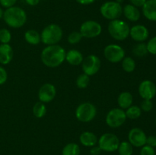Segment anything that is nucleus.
Returning a JSON list of instances; mask_svg holds the SVG:
<instances>
[{"label": "nucleus", "mask_w": 156, "mask_h": 155, "mask_svg": "<svg viewBox=\"0 0 156 155\" xmlns=\"http://www.w3.org/2000/svg\"><path fill=\"white\" fill-rule=\"evenodd\" d=\"M40 1H41V0H25L26 3L30 6L37 5L40 3Z\"/></svg>", "instance_id": "obj_41"}, {"label": "nucleus", "mask_w": 156, "mask_h": 155, "mask_svg": "<svg viewBox=\"0 0 156 155\" xmlns=\"http://www.w3.org/2000/svg\"><path fill=\"white\" fill-rule=\"evenodd\" d=\"M122 68L126 73H131L135 70L136 64L135 60L130 56H125L121 61Z\"/></svg>", "instance_id": "obj_24"}, {"label": "nucleus", "mask_w": 156, "mask_h": 155, "mask_svg": "<svg viewBox=\"0 0 156 155\" xmlns=\"http://www.w3.org/2000/svg\"><path fill=\"white\" fill-rule=\"evenodd\" d=\"M98 138L97 135L94 132H83L79 136V141L83 146L87 147H91L94 145H97Z\"/></svg>", "instance_id": "obj_20"}, {"label": "nucleus", "mask_w": 156, "mask_h": 155, "mask_svg": "<svg viewBox=\"0 0 156 155\" xmlns=\"http://www.w3.org/2000/svg\"><path fill=\"white\" fill-rule=\"evenodd\" d=\"M125 113H126L127 119L132 120L137 119L141 116L142 109L140 106H136V105H132L126 109Z\"/></svg>", "instance_id": "obj_25"}, {"label": "nucleus", "mask_w": 156, "mask_h": 155, "mask_svg": "<svg viewBox=\"0 0 156 155\" xmlns=\"http://www.w3.org/2000/svg\"><path fill=\"white\" fill-rule=\"evenodd\" d=\"M33 114L36 118L41 119L43 118L47 113V106L45 103L39 101L37 102L33 106Z\"/></svg>", "instance_id": "obj_26"}, {"label": "nucleus", "mask_w": 156, "mask_h": 155, "mask_svg": "<svg viewBox=\"0 0 156 155\" xmlns=\"http://www.w3.org/2000/svg\"><path fill=\"white\" fill-rule=\"evenodd\" d=\"M79 4L83 5H88L94 3L96 0H76Z\"/></svg>", "instance_id": "obj_40"}, {"label": "nucleus", "mask_w": 156, "mask_h": 155, "mask_svg": "<svg viewBox=\"0 0 156 155\" xmlns=\"http://www.w3.org/2000/svg\"><path fill=\"white\" fill-rule=\"evenodd\" d=\"M133 97L131 93L128 91H123L119 94L117 97V104L122 109H126L133 105Z\"/></svg>", "instance_id": "obj_21"}, {"label": "nucleus", "mask_w": 156, "mask_h": 155, "mask_svg": "<svg viewBox=\"0 0 156 155\" xmlns=\"http://www.w3.org/2000/svg\"><path fill=\"white\" fill-rule=\"evenodd\" d=\"M83 59V55L78 50L73 49V50H69L66 53V61L71 65L76 66V65H82Z\"/></svg>", "instance_id": "obj_19"}, {"label": "nucleus", "mask_w": 156, "mask_h": 155, "mask_svg": "<svg viewBox=\"0 0 156 155\" xmlns=\"http://www.w3.org/2000/svg\"><path fill=\"white\" fill-rule=\"evenodd\" d=\"M108 33L113 39L123 41L129 36L130 27L126 21L116 19L110 21L108 26Z\"/></svg>", "instance_id": "obj_4"}, {"label": "nucleus", "mask_w": 156, "mask_h": 155, "mask_svg": "<svg viewBox=\"0 0 156 155\" xmlns=\"http://www.w3.org/2000/svg\"><path fill=\"white\" fill-rule=\"evenodd\" d=\"M104 56L108 62L118 63L125 57V50L118 44H109L104 49Z\"/></svg>", "instance_id": "obj_10"}, {"label": "nucleus", "mask_w": 156, "mask_h": 155, "mask_svg": "<svg viewBox=\"0 0 156 155\" xmlns=\"http://www.w3.org/2000/svg\"><path fill=\"white\" fill-rule=\"evenodd\" d=\"M149 32L147 27L142 24H136L130 27L129 36L134 41L138 43H143L149 38Z\"/></svg>", "instance_id": "obj_15"}, {"label": "nucleus", "mask_w": 156, "mask_h": 155, "mask_svg": "<svg viewBox=\"0 0 156 155\" xmlns=\"http://www.w3.org/2000/svg\"><path fill=\"white\" fill-rule=\"evenodd\" d=\"M82 37L83 36H82V35L81 34L79 31H73L69 34L67 40H68L69 43L72 44V45H75V44L79 43L82 40Z\"/></svg>", "instance_id": "obj_31"}, {"label": "nucleus", "mask_w": 156, "mask_h": 155, "mask_svg": "<svg viewBox=\"0 0 156 155\" xmlns=\"http://www.w3.org/2000/svg\"><path fill=\"white\" fill-rule=\"evenodd\" d=\"M126 119L124 109H120V107L114 108L107 113L105 122L110 128L117 129L124 124Z\"/></svg>", "instance_id": "obj_8"}, {"label": "nucleus", "mask_w": 156, "mask_h": 155, "mask_svg": "<svg viewBox=\"0 0 156 155\" xmlns=\"http://www.w3.org/2000/svg\"><path fill=\"white\" fill-rule=\"evenodd\" d=\"M140 108L142 111H144V112H149L152 110L153 108V103L152 100H143L140 105Z\"/></svg>", "instance_id": "obj_33"}, {"label": "nucleus", "mask_w": 156, "mask_h": 155, "mask_svg": "<svg viewBox=\"0 0 156 155\" xmlns=\"http://www.w3.org/2000/svg\"><path fill=\"white\" fill-rule=\"evenodd\" d=\"M56 95V87L51 83H45L38 91V99L42 103H47L53 101Z\"/></svg>", "instance_id": "obj_13"}, {"label": "nucleus", "mask_w": 156, "mask_h": 155, "mask_svg": "<svg viewBox=\"0 0 156 155\" xmlns=\"http://www.w3.org/2000/svg\"><path fill=\"white\" fill-rule=\"evenodd\" d=\"M80 147L78 144L71 142L62 148V155H80Z\"/></svg>", "instance_id": "obj_23"}, {"label": "nucleus", "mask_w": 156, "mask_h": 155, "mask_svg": "<svg viewBox=\"0 0 156 155\" xmlns=\"http://www.w3.org/2000/svg\"><path fill=\"white\" fill-rule=\"evenodd\" d=\"M75 115L81 122H90L96 117L97 108L90 102H84L77 106Z\"/></svg>", "instance_id": "obj_5"}, {"label": "nucleus", "mask_w": 156, "mask_h": 155, "mask_svg": "<svg viewBox=\"0 0 156 155\" xmlns=\"http://www.w3.org/2000/svg\"><path fill=\"white\" fill-rule=\"evenodd\" d=\"M3 14H4V11L0 7V19H2L3 18Z\"/></svg>", "instance_id": "obj_42"}, {"label": "nucleus", "mask_w": 156, "mask_h": 155, "mask_svg": "<svg viewBox=\"0 0 156 155\" xmlns=\"http://www.w3.org/2000/svg\"><path fill=\"white\" fill-rule=\"evenodd\" d=\"M62 36L63 32L60 26L56 24H50L41 31V42L47 46L56 45L62 40Z\"/></svg>", "instance_id": "obj_3"}, {"label": "nucleus", "mask_w": 156, "mask_h": 155, "mask_svg": "<svg viewBox=\"0 0 156 155\" xmlns=\"http://www.w3.org/2000/svg\"><path fill=\"white\" fill-rule=\"evenodd\" d=\"M119 155H132L133 152V147L129 141H121L119 144L118 149Z\"/></svg>", "instance_id": "obj_27"}, {"label": "nucleus", "mask_w": 156, "mask_h": 155, "mask_svg": "<svg viewBox=\"0 0 156 155\" xmlns=\"http://www.w3.org/2000/svg\"><path fill=\"white\" fill-rule=\"evenodd\" d=\"M8 73L4 67L0 65V85H2L7 81Z\"/></svg>", "instance_id": "obj_35"}, {"label": "nucleus", "mask_w": 156, "mask_h": 155, "mask_svg": "<svg viewBox=\"0 0 156 155\" xmlns=\"http://www.w3.org/2000/svg\"><path fill=\"white\" fill-rule=\"evenodd\" d=\"M12 40V33L9 29H0V43L2 44H8Z\"/></svg>", "instance_id": "obj_30"}, {"label": "nucleus", "mask_w": 156, "mask_h": 155, "mask_svg": "<svg viewBox=\"0 0 156 155\" xmlns=\"http://www.w3.org/2000/svg\"><path fill=\"white\" fill-rule=\"evenodd\" d=\"M66 53L65 49L58 44L47 46L41 52V62L48 68H57L66 61Z\"/></svg>", "instance_id": "obj_1"}, {"label": "nucleus", "mask_w": 156, "mask_h": 155, "mask_svg": "<svg viewBox=\"0 0 156 155\" xmlns=\"http://www.w3.org/2000/svg\"><path fill=\"white\" fill-rule=\"evenodd\" d=\"M16 2L17 0H0V5L5 9L15 6Z\"/></svg>", "instance_id": "obj_36"}, {"label": "nucleus", "mask_w": 156, "mask_h": 155, "mask_svg": "<svg viewBox=\"0 0 156 155\" xmlns=\"http://www.w3.org/2000/svg\"><path fill=\"white\" fill-rule=\"evenodd\" d=\"M146 144L150 146V147H156V136L155 135H150V136L147 137V138H146Z\"/></svg>", "instance_id": "obj_37"}, {"label": "nucleus", "mask_w": 156, "mask_h": 155, "mask_svg": "<svg viewBox=\"0 0 156 155\" xmlns=\"http://www.w3.org/2000/svg\"><path fill=\"white\" fill-rule=\"evenodd\" d=\"M90 83V76L87 75L85 73L79 74L78 78H76V86L79 89H85L88 86Z\"/></svg>", "instance_id": "obj_29"}, {"label": "nucleus", "mask_w": 156, "mask_h": 155, "mask_svg": "<svg viewBox=\"0 0 156 155\" xmlns=\"http://www.w3.org/2000/svg\"><path fill=\"white\" fill-rule=\"evenodd\" d=\"M14 56V51L9 43L0 44V64L8 65L12 62Z\"/></svg>", "instance_id": "obj_16"}, {"label": "nucleus", "mask_w": 156, "mask_h": 155, "mask_svg": "<svg viewBox=\"0 0 156 155\" xmlns=\"http://www.w3.org/2000/svg\"><path fill=\"white\" fill-rule=\"evenodd\" d=\"M148 53L152 55H156V36L151 38L146 43Z\"/></svg>", "instance_id": "obj_32"}, {"label": "nucleus", "mask_w": 156, "mask_h": 155, "mask_svg": "<svg viewBox=\"0 0 156 155\" xmlns=\"http://www.w3.org/2000/svg\"><path fill=\"white\" fill-rule=\"evenodd\" d=\"M101 65V62L98 56L91 54L84 58L82 63V68L83 73L88 76H93L99 71Z\"/></svg>", "instance_id": "obj_11"}, {"label": "nucleus", "mask_w": 156, "mask_h": 155, "mask_svg": "<svg viewBox=\"0 0 156 155\" xmlns=\"http://www.w3.org/2000/svg\"><path fill=\"white\" fill-rule=\"evenodd\" d=\"M3 20L11 28H21L27 22V13L21 8L12 6L4 11Z\"/></svg>", "instance_id": "obj_2"}, {"label": "nucleus", "mask_w": 156, "mask_h": 155, "mask_svg": "<svg viewBox=\"0 0 156 155\" xmlns=\"http://www.w3.org/2000/svg\"><path fill=\"white\" fill-rule=\"evenodd\" d=\"M120 143V139L115 134L107 132L98 138V145L102 151L114 152L117 150Z\"/></svg>", "instance_id": "obj_7"}, {"label": "nucleus", "mask_w": 156, "mask_h": 155, "mask_svg": "<svg viewBox=\"0 0 156 155\" xmlns=\"http://www.w3.org/2000/svg\"><path fill=\"white\" fill-rule=\"evenodd\" d=\"M146 138L145 132L140 128H133L128 133V141L133 147H142L146 144Z\"/></svg>", "instance_id": "obj_12"}, {"label": "nucleus", "mask_w": 156, "mask_h": 155, "mask_svg": "<svg viewBox=\"0 0 156 155\" xmlns=\"http://www.w3.org/2000/svg\"><path fill=\"white\" fill-rule=\"evenodd\" d=\"M24 40L27 43L30 45H38L41 42V33H38L37 30L30 29L24 33Z\"/></svg>", "instance_id": "obj_22"}, {"label": "nucleus", "mask_w": 156, "mask_h": 155, "mask_svg": "<svg viewBox=\"0 0 156 155\" xmlns=\"http://www.w3.org/2000/svg\"><path fill=\"white\" fill-rule=\"evenodd\" d=\"M101 149L99 147L98 145H94L90 149V154L91 155H100L101 153Z\"/></svg>", "instance_id": "obj_38"}, {"label": "nucleus", "mask_w": 156, "mask_h": 155, "mask_svg": "<svg viewBox=\"0 0 156 155\" xmlns=\"http://www.w3.org/2000/svg\"><path fill=\"white\" fill-rule=\"evenodd\" d=\"M129 1H130L131 5L139 8V7H143L147 0H129Z\"/></svg>", "instance_id": "obj_39"}, {"label": "nucleus", "mask_w": 156, "mask_h": 155, "mask_svg": "<svg viewBox=\"0 0 156 155\" xmlns=\"http://www.w3.org/2000/svg\"><path fill=\"white\" fill-rule=\"evenodd\" d=\"M123 14L128 21H132V22L139 21L141 16V13L138 8L131 4L126 5L123 8Z\"/></svg>", "instance_id": "obj_18"}, {"label": "nucleus", "mask_w": 156, "mask_h": 155, "mask_svg": "<svg viewBox=\"0 0 156 155\" xmlns=\"http://www.w3.org/2000/svg\"><path fill=\"white\" fill-rule=\"evenodd\" d=\"M140 155H155V150L154 147L145 144L140 150Z\"/></svg>", "instance_id": "obj_34"}, {"label": "nucleus", "mask_w": 156, "mask_h": 155, "mask_svg": "<svg viewBox=\"0 0 156 155\" xmlns=\"http://www.w3.org/2000/svg\"><path fill=\"white\" fill-rule=\"evenodd\" d=\"M139 94L143 100H152L156 95V85L150 80H144L140 84Z\"/></svg>", "instance_id": "obj_14"}, {"label": "nucleus", "mask_w": 156, "mask_h": 155, "mask_svg": "<svg viewBox=\"0 0 156 155\" xmlns=\"http://www.w3.org/2000/svg\"><path fill=\"white\" fill-rule=\"evenodd\" d=\"M100 13L105 19L109 21L119 19L123 14V7L118 2L108 1L101 6Z\"/></svg>", "instance_id": "obj_6"}, {"label": "nucleus", "mask_w": 156, "mask_h": 155, "mask_svg": "<svg viewBox=\"0 0 156 155\" xmlns=\"http://www.w3.org/2000/svg\"><path fill=\"white\" fill-rule=\"evenodd\" d=\"M142 8L143 14L146 19L156 21V0H147Z\"/></svg>", "instance_id": "obj_17"}, {"label": "nucleus", "mask_w": 156, "mask_h": 155, "mask_svg": "<svg viewBox=\"0 0 156 155\" xmlns=\"http://www.w3.org/2000/svg\"><path fill=\"white\" fill-rule=\"evenodd\" d=\"M79 32L83 37L91 39L100 36L102 32V27L98 21L88 20L81 24Z\"/></svg>", "instance_id": "obj_9"}, {"label": "nucleus", "mask_w": 156, "mask_h": 155, "mask_svg": "<svg viewBox=\"0 0 156 155\" xmlns=\"http://www.w3.org/2000/svg\"><path fill=\"white\" fill-rule=\"evenodd\" d=\"M155 125H156V119H155Z\"/></svg>", "instance_id": "obj_43"}, {"label": "nucleus", "mask_w": 156, "mask_h": 155, "mask_svg": "<svg viewBox=\"0 0 156 155\" xmlns=\"http://www.w3.org/2000/svg\"><path fill=\"white\" fill-rule=\"evenodd\" d=\"M133 53L136 57H143L148 53L146 44L144 43H138L133 48Z\"/></svg>", "instance_id": "obj_28"}]
</instances>
